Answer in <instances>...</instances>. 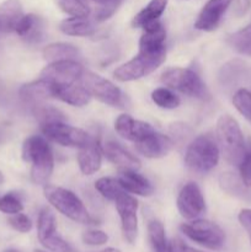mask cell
<instances>
[{"label":"cell","instance_id":"obj_1","mask_svg":"<svg viewBox=\"0 0 251 252\" xmlns=\"http://www.w3.org/2000/svg\"><path fill=\"white\" fill-rule=\"evenodd\" d=\"M22 159L31 164V179L36 185L46 186L54 167L53 152L46 138L31 135L22 144Z\"/></svg>","mask_w":251,"mask_h":252},{"label":"cell","instance_id":"obj_2","mask_svg":"<svg viewBox=\"0 0 251 252\" xmlns=\"http://www.w3.org/2000/svg\"><path fill=\"white\" fill-rule=\"evenodd\" d=\"M217 137L220 147L219 149L223 153L226 161L239 166L248 149L238 121L229 115L220 116L217 122Z\"/></svg>","mask_w":251,"mask_h":252},{"label":"cell","instance_id":"obj_3","mask_svg":"<svg viewBox=\"0 0 251 252\" xmlns=\"http://www.w3.org/2000/svg\"><path fill=\"white\" fill-rule=\"evenodd\" d=\"M43 192L49 204H52L64 217L83 225L95 224V220L90 216L86 207L74 192L51 185H46Z\"/></svg>","mask_w":251,"mask_h":252},{"label":"cell","instance_id":"obj_4","mask_svg":"<svg viewBox=\"0 0 251 252\" xmlns=\"http://www.w3.org/2000/svg\"><path fill=\"white\" fill-rule=\"evenodd\" d=\"M219 145L211 135H199L192 140L185 154L187 167L197 174H207L218 165Z\"/></svg>","mask_w":251,"mask_h":252},{"label":"cell","instance_id":"obj_5","mask_svg":"<svg viewBox=\"0 0 251 252\" xmlns=\"http://www.w3.org/2000/svg\"><path fill=\"white\" fill-rule=\"evenodd\" d=\"M161 81L169 88L180 91L191 97L209 100L211 93L201 76L187 68H169L162 73Z\"/></svg>","mask_w":251,"mask_h":252},{"label":"cell","instance_id":"obj_6","mask_svg":"<svg viewBox=\"0 0 251 252\" xmlns=\"http://www.w3.org/2000/svg\"><path fill=\"white\" fill-rule=\"evenodd\" d=\"M181 231L198 245L211 250H220L225 244V233L218 224L206 219H196L182 224Z\"/></svg>","mask_w":251,"mask_h":252},{"label":"cell","instance_id":"obj_7","mask_svg":"<svg viewBox=\"0 0 251 252\" xmlns=\"http://www.w3.org/2000/svg\"><path fill=\"white\" fill-rule=\"evenodd\" d=\"M80 80L83 81V85L88 89L91 96H95L102 103L118 108L127 107V97L125 94L107 79L93 71L84 70Z\"/></svg>","mask_w":251,"mask_h":252},{"label":"cell","instance_id":"obj_8","mask_svg":"<svg viewBox=\"0 0 251 252\" xmlns=\"http://www.w3.org/2000/svg\"><path fill=\"white\" fill-rule=\"evenodd\" d=\"M166 59V53L164 54H147L138 53L133 59L122 64L113 71V76L118 81H133L147 76L148 74L157 70Z\"/></svg>","mask_w":251,"mask_h":252},{"label":"cell","instance_id":"obj_9","mask_svg":"<svg viewBox=\"0 0 251 252\" xmlns=\"http://www.w3.org/2000/svg\"><path fill=\"white\" fill-rule=\"evenodd\" d=\"M41 127L44 137L62 147L81 148L90 138V135L85 130L66 125L64 121L46 123Z\"/></svg>","mask_w":251,"mask_h":252},{"label":"cell","instance_id":"obj_10","mask_svg":"<svg viewBox=\"0 0 251 252\" xmlns=\"http://www.w3.org/2000/svg\"><path fill=\"white\" fill-rule=\"evenodd\" d=\"M83 73V65L75 59H64V61L51 62L42 70L41 78L51 81L54 85L66 86L80 80Z\"/></svg>","mask_w":251,"mask_h":252},{"label":"cell","instance_id":"obj_11","mask_svg":"<svg viewBox=\"0 0 251 252\" xmlns=\"http://www.w3.org/2000/svg\"><path fill=\"white\" fill-rule=\"evenodd\" d=\"M116 209L121 219V226L125 240L133 244L138 236V202L127 192L121 194L115 201Z\"/></svg>","mask_w":251,"mask_h":252},{"label":"cell","instance_id":"obj_12","mask_svg":"<svg viewBox=\"0 0 251 252\" xmlns=\"http://www.w3.org/2000/svg\"><path fill=\"white\" fill-rule=\"evenodd\" d=\"M176 203L180 214L187 220H196L206 211L203 194L194 182H188L182 187Z\"/></svg>","mask_w":251,"mask_h":252},{"label":"cell","instance_id":"obj_13","mask_svg":"<svg viewBox=\"0 0 251 252\" xmlns=\"http://www.w3.org/2000/svg\"><path fill=\"white\" fill-rule=\"evenodd\" d=\"M233 0H208L198 14L194 29L211 32L218 27Z\"/></svg>","mask_w":251,"mask_h":252},{"label":"cell","instance_id":"obj_14","mask_svg":"<svg viewBox=\"0 0 251 252\" xmlns=\"http://www.w3.org/2000/svg\"><path fill=\"white\" fill-rule=\"evenodd\" d=\"M115 129L123 139L130 140L133 143L140 142L145 137L155 132V129L149 123L134 120L129 115L118 116L117 120L115 121Z\"/></svg>","mask_w":251,"mask_h":252},{"label":"cell","instance_id":"obj_15","mask_svg":"<svg viewBox=\"0 0 251 252\" xmlns=\"http://www.w3.org/2000/svg\"><path fill=\"white\" fill-rule=\"evenodd\" d=\"M174 147V140L171 138L157 132H153L144 139L135 143L138 153L149 159H160L166 157Z\"/></svg>","mask_w":251,"mask_h":252},{"label":"cell","instance_id":"obj_16","mask_svg":"<svg viewBox=\"0 0 251 252\" xmlns=\"http://www.w3.org/2000/svg\"><path fill=\"white\" fill-rule=\"evenodd\" d=\"M166 31L160 21L153 22L143 29V34L139 41V52L147 54L166 53Z\"/></svg>","mask_w":251,"mask_h":252},{"label":"cell","instance_id":"obj_17","mask_svg":"<svg viewBox=\"0 0 251 252\" xmlns=\"http://www.w3.org/2000/svg\"><path fill=\"white\" fill-rule=\"evenodd\" d=\"M102 161V150L98 139L95 137L89 138L88 142L79 148L78 164L84 175H93L97 172Z\"/></svg>","mask_w":251,"mask_h":252},{"label":"cell","instance_id":"obj_18","mask_svg":"<svg viewBox=\"0 0 251 252\" xmlns=\"http://www.w3.org/2000/svg\"><path fill=\"white\" fill-rule=\"evenodd\" d=\"M19 95L26 105L33 107L39 103H43L48 98H54V84L41 78L39 80L25 84L20 89Z\"/></svg>","mask_w":251,"mask_h":252},{"label":"cell","instance_id":"obj_19","mask_svg":"<svg viewBox=\"0 0 251 252\" xmlns=\"http://www.w3.org/2000/svg\"><path fill=\"white\" fill-rule=\"evenodd\" d=\"M15 32L27 43H38L43 39L44 24L41 17L33 14H27L20 19Z\"/></svg>","mask_w":251,"mask_h":252},{"label":"cell","instance_id":"obj_20","mask_svg":"<svg viewBox=\"0 0 251 252\" xmlns=\"http://www.w3.org/2000/svg\"><path fill=\"white\" fill-rule=\"evenodd\" d=\"M118 180H120L123 189L129 193L138 194V196L142 197H149L154 192V187L150 184L149 180L143 175L138 174L137 170H122Z\"/></svg>","mask_w":251,"mask_h":252},{"label":"cell","instance_id":"obj_21","mask_svg":"<svg viewBox=\"0 0 251 252\" xmlns=\"http://www.w3.org/2000/svg\"><path fill=\"white\" fill-rule=\"evenodd\" d=\"M102 152L105 153L110 161L122 167L123 170H138L140 167L139 159L113 140L106 142Z\"/></svg>","mask_w":251,"mask_h":252},{"label":"cell","instance_id":"obj_22","mask_svg":"<svg viewBox=\"0 0 251 252\" xmlns=\"http://www.w3.org/2000/svg\"><path fill=\"white\" fill-rule=\"evenodd\" d=\"M91 97L93 96L84 85H78V84L66 86L54 85V98H58L70 106L83 107L90 102Z\"/></svg>","mask_w":251,"mask_h":252},{"label":"cell","instance_id":"obj_23","mask_svg":"<svg viewBox=\"0 0 251 252\" xmlns=\"http://www.w3.org/2000/svg\"><path fill=\"white\" fill-rule=\"evenodd\" d=\"M24 16L21 2L19 0H5L0 5V32H15L20 19Z\"/></svg>","mask_w":251,"mask_h":252},{"label":"cell","instance_id":"obj_24","mask_svg":"<svg viewBox=\"0 0 251 252\" xmlns=\"http://www.w3.org/2000/svg\"><path fill=\"white\" fill-rule=\"evenodd\" d=\"M166 6L167 0H150L147 6L135 15L132 25L134 27L144 29L148 25L159 21L160 16L164 14Z\"/></svg>","mask_w":251,"mask_h":252},{"label":"cell","instance_id":"obj_25","mask_svg":"<svg viewBox=\"0 0 251 252\" xmlns=\"http://www.w3.org/2000/svg\"><path fill=\"white\" fill-rule=\"evenodd\" d=\"M219 185L221 189L230 196L244 201H251V191L245 186L241 177L234 172H224L219 177Z\"/></svg>","mask_w":251,"mask_h":252},{"label":"cell","instance_id":"obj_26","mask_svg":"<svg viewBox=\"0 0 251 252\" xmlns=\"http://www.w3.org/2000/svg\"><path fill=\"white\" fill-rule=\"evenodd\" d=\"M59 29L68 36L88 37L95 33V26L88 17H69L61 22Z\"/></svg>","mask_w":251,"mask_h":252},{"label":"cell","instance_id":"obj_27","mask_svg":"<svg viewBox=\"0 0 251 252\" xmlns=\"http://www.w3.org/2000/svg\"><path fill=\"white\" fill-rule=\"evenodd\" d=\"M42 53L44 59L51 63V62L64 61V59H75L79 56V49L74 44L57 42L44 47Z\"/></svg>","mask_w":251,"mask_h":252},{"label":"cell","instance_id":"obj_28","mask_svg":"<svg viewBox=\"0 0 251 252\" xmlns=\"http://www.w3.org/2000/svg\"><path fill=\"white\" fill-rule=\"evenodd\" d=\"M54 234H57L56 217L51 209L43 208L39 212L38 220H37V235L39 243L51 238Z\"/></svg>","mask_w":251,"mask_h":252},{"label":"cell","instance_id":"obj_29","mask_svg":"<svg viewBox=\"0 0 251 252\" xmlns=\"http://www.w3.org/2000/svg\"><path fill=\"white\" fill-rule=\"evenodd\" d=\"M95 189L103 198L108 201L115 202L118 197L126 191L123 186L121 185L120 180L112 179V177H101L95 182Z\"/></svg>","mask_w":251,"mask_h":252},{"label":"cell","instance_id":"obj_30","mask_svg":"<svg viewBox=\"0 0 251 252\" xmlns=\"http://www.w3.org/2000/svg\"><path fill=\"white\" fill-rule=\"evenodd\" d=\"M148 236L154 252H167V241L165 228L159 220H152L148 224Z\"/></svg>","mask_w":251,"mask_h":252},{"label":"cell","instance_id":"obj_31","mask_svg":"<svg viewBox=\"0 0 251 252\" xmlns=\"http://www.w3.org/2000/svg\"><path fill=\"white\" fill-rule=\"evenodd\" d=\"M152 100L155 105L165 110H174L181 103L179 96L166 88L155 89L152 93Z\"/></svg>","mask_w":251,"mask_h":252},{"label":"cell","instance_id":"obj_32","mask_svg":"<svg viewBox=\"0 0 251 252\" xmlns=\"http://www.w3.org/2000/svg\"><path fill=\"white\" fill-rule=\"evenodd\" d=\"M32 108V113L34 115L36 120L41 123V126L46 125V123L57 122V121H64V115L58 110V108L53 107L51 105H44V103H39V105L33 106Z\"/></svg>","mask_w":251,"mask_h":252},{"label":"cell","instance_id":"obj_33","mask_svg":"<svg viewBox=\"0 0 251 252\" xmlns=\"http://www.w3.org/2000/svg\"><path fill=\"white\" fill-rule=\"evenodd\" d=\"M228 43L239 53L245 54L251 48V24L228 37Z\"/></svg>","mask_w":251,"mask_h":252},{"label":"cell","instance_id":"obj_34","mask_svg":"<svg viewBox=\"0 0 251 252\" xmlns=\"http://www.w3.org/2000/svg\"><path fill=\"white\" fill-rule=\"evenodd\" d=\"M233 105L244 118L251 123V91L248 89H239L233 95Z\"/></svg>","mask_w":251,"mask_h":252},{"label":"cell","instance_id":"obj_35","mask_svg":"<svg viewBox=\"0 0 251 252\" xmlns=\"http://www.w3.org/2000/svg\"><path fill=\"white\" fill-rule=\"evenodd\" d=\"M62 11L70 15L71 17H88L90 15V7L84 0H57Z\"/></svg>","mask_w":251,"mask_h":252},{"label":"cell","instance_id":"obj_36","mask_svg":"<svg viewBox=\"0 0 251 252\" xmlns=\"http://www.w3.org/2000/svg\"><path fill=\"white\" fill-rule=\"evenodd\" d=\"M22 209H24V204H22L20 196H17L16 193L10 192V193L0 197V212L2 213L12 216V214L21 213Z\"/></svg>","mask_w":251,"mask_h":252},{"label":"cell","instance_id":"obj_37","mask_svg":"<svg viewBox=\"0 0 251 252\" xmlns=\"http://www.w3.org/2000/svg\"><path fill=\"white\" fill-rule=\"evenodd\" d=\"M41 244L44 249L51 252H74L73 248L62 236H59L58 233L43 240Z\"/></svg>","mask_w":251,"mask_h":252},{"label":"cell","instance_id":"obj_38","mask_svg":"<svg viewBox=\"0 0 251 252\" xmlns=\"http://www.w3.org/2000/svg\"><path fill=\"white\" fill-rule=\"evenodd\" d=\"M81 240L89 246H102L107 244L108 235L102 230L91 229V230L84 231L83 235H81Z\"/></svg>","mask_w":251,"mask_h":252},{"label":"cell","instance_id":"obj_39","mask_svg":"<svg viewBox=\"0 0 251 252\" xmlns=\"http://www.w3.org/2000/svg\"><path fill=\"white\" fill-rule=\"evenodd\" d=\"M7 221H9L10 226H11L12 229H15L16 231H19V233H29L32 229V221L26 214H12V216L7 219Z\"/></svg>","mask_w":251,"mask_h":252},{"label":"cell","instance_id":"obj_40","mask_svg":"<svg viewBox=\"0 0 251 252\" xmlns=\"http://www.w3.org/2000/svg\"><path fill=\"white\" fill-rule=\"evenodd\" d=\"M240 169V177L246 187L251 189V147L246 150L243 161L239 165Z\"/></svg>","mask_w":251,"mask_h":252},{"label":"cell","instance_id":"obj_41","mask_svg":"<svg viewBox=\"0 0 251 252\" xmlns=\"http://www.w3.org/2000/svg\"><path fill=\"white\" fill-rule=\"evenodd\" d=\"M167 252H204L197 249L191 248L187 245L186 243L181 240V239H172L169 244H167Z\"/></svg>","mask_w":251,"mask_h":252},{"label":"cell","instance_id":"obj_42","mask_svg":"<svg viewBox=\"0 0 251 252\" xmlns=\"http://www.w3.org/2000/svg\"><path fill=\"white\" fill-rule=\"evenodd\" d=\"M239 223L241 224L244 229L248 231L251 235V209L250 208H244L239 212Z\"/></svg>","mask_w":251,"mask_h":252},{"label":"cell","instance_id":"obj_43","mask_svg":"<svg viewBox=\"0 0 251 252\" xmlns=\"http://www.w3.org/2000/svg\"><path fill=\"white\" fill-rule=\"evenodd\" d=\"M234 1V14L235 16L241 17L249 11L251 6V0H233Z\"/></svg>","mask_w":251,"mask_h":252},{"label":"cell","instance_id":"obj_44","mask_svg":"<svg viewBox=\"0 0 251 252\" xmlns=\"http://www.w3.org/2000/svg\"><path fill=\"white\" fill-rule=\"evenodd\" d=\"M91 1L96 2L100 6H103V5H108V4H121L122 0H91Z\"/></svg>","mask_w":251,"mask_h":252},{"label":"cell","instance_id":"obj_45","mask_svg":"<svg viewBox=\"0 0 251 252\" xmlns=\"http://www.w3.org/2000/svg\"><path fill=\"white\" fill-rule=\"evenodd\" d=\"M100 252H121V251L115 248H107V249H103V250H101Z\"/></svg>","mask_w":251,"mask_h":252},{"label":"cell","instance_id":"obj_46","mask_svg":"<svg viewBox=\"0 0 251 252\" xmlns=\"http://www.w3.org/2000/svg\"><path fill=\"white\" fill-rule=\"evenodd\" d=\"M2 252H22V251L17 250V249H6V250H4Z\"/></svg>","mask_w":251,"mask_h":252},{"label":"cell","instance_id":"obj_47","mask_svg":"<svg viewBox=\"0 0 251 252\" xmlns=\"http://www.w3.org/2000/svg\"><path fill=\"white\" fill-rule=\"evenodd\" d=\"M2 182H4V176H2V174L0 172V185H1Z\"/></svg>","mask_w":251,"mask_h":252},{"label":"cell","instance_id":"obj_48","mask_svg":"<svg viewBox=\"0 0 251 252\" xmlns=\"http://www.w3.org/2000/svg\"><path fill=\"white\" fill-rule=\"evenodd\" d=\"M33 252H47L46 250H42V249H36Z\"/></svg>","mask_w":251,"mask_h":252},{"label":"cell","instance_id":"obj_49","mask_svg":"<svg viewBox=\"0 0 251 252\" xmlns=\"http://www.w3.org/2000/svg\"><path fill=\"white\" fill-rule=\"evenodd\" d=\"M1 91H2V84L0 83V95H1ZM0 97H1V96H0Z\"/></svg>","mask_w":251,"mask_h":252},{"label":"cell","instance_id":"obj_50","mask_svg":"<svg viewBox=\"0 0 251 252\" xmlns=\"http://www.w3.org/2000/svg\"><path fill=\"white\" fill-rule=\"evenodd\" d=\"M250 241H251V235H250Z\"/></svg>","mask_w":251,"mask_h":252}]
</instances>
